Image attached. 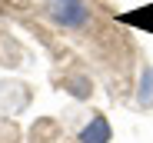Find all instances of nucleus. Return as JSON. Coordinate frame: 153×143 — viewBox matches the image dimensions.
Listing matches in <instances>:
<instances>
[{
    "instance_id": "1",
    "label": "nucleus",
    "mask_w": 153,
    "mask_h": 143,
    "mask_svg": "<svg viewBox=\"0 0 153 143\" xmlns=\"http://www.w3.org/2000/svg\"><path fill=\"white\" fill-rule=\"evenodd\" d=\"M43 7L50 13V20L63 30H83L90 23V7L87 0H43Z\"/></svg>"
},
{
    "instance_id": "2",
    "label": "nucleus",
    "mask_w": 153,
    "mask_h": 143,
    "mask_svg": "<svg viewBox=\"0 0 153 143\" xmlns=\"http://www.w3.org/2000/svg\"><path fill=\"white\" fill-rule=\"evenodd\" d=\"M113 133H110V123L103 113H90V120L83 123L80 130V143H107Z\"/></svg>"
}]
</instances>
